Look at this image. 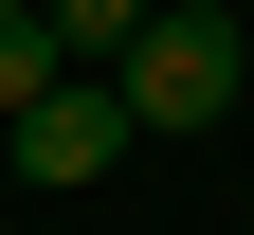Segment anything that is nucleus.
<instances>
[{"instance_id":"obj_1","label":"nucleus","mask_w":254,"mask_h":235,"mask_svg":"<svg viewBox=\"0 0 254 235\" xmlns=\"http://www.w3.org/2000/svg\"><path fill=\"white\" fill-rule=\"evenodd\" d=\"M236 18H218V0H145V37L109 54V91H127V127H145V145H200L218 109H236Z\"/></svg>"},{"instance_id":"obj_2","label":"nucleus","mask_w":254,"mask_h":235,"mask_svg":"<svg viewBox=\"0 0 254 235\" xmlns=\"http://www.w3.org/2000/svg\"><path fill=\"white\" fill-rule=\"evenodd\" d=\"M127 145H145V127H127V91H109V73H55L37 109L0 127V163H18V181H55V199H73V181H109Z\"/></svg>"},{"instance_id":"obj_3","label":"nucleus","mask_w":254,"mask_h":235,"mask_svg":"<svg viewBox=\"0 0 254 235\" xmlns=\"http://www.w3.org/2000/svg\"><path fill=\"white\" fill-rule=\"evenodd\" d=\"M37 37H55V54H73V73H109V54H127V37H145V0H37Z\"/></svg>"},{"instance_id":"obj_4","label":"nucleus","mask_w":254,"mask_h":235,"mask_svg":"<svg viewBox=\"0 0 254 235\" xmlns=\"http://www.w3.org/2000/svg\"><path fill=\"white\" fill-rule=\"evenodd\" d=\"M55 73H73V54H55V37H37V18H0V127L37 109V91H55Z\"/></svg>"},{"instance_id":"obj_5","label":"nucleus","mask_w":254,"mask_h":235,"mask_svg":"<svg viewBox=\"0 0 254 235\" xmlns=\"http://www.w3.org/2000/svg\"><path fill=\"white\" fill-rule=\"evenodd\" d=\"M0 18H37V0H0Z\"/></svg>"}]
</instances>
